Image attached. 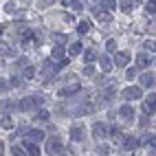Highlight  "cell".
I'll list each match as a JSON object with an SVG mask.
<instances>
[{
  "instance_id": "cell-23",
  "label": "cell",
  "mask_w": 156,
  "mask_h": 156,
  "mask_svg": "<svg viewBox=\"0 0 156 156\" xmlns=\"http://www.w3.org/2000/svg\"><path fill=\"white\" fill-rule=\"evenodd\" d=\"M108 134H110V136H112L114 141H117V143H121V128H112Z\"/></svg>"
},
{
  "instance_id": "cell-7",
  "label": "cell",
  "mask_w": 156,
  "mask_h": 156,
  "mask_svg": "<svg viewBox=\"0 0 156 156\" xmlns=\"http://www.w3.org/2000/svg\"><path fill=\"white\" fill-rule=\"evenodd\" d=\"M92 136H95V139L108 136V128L103 126V123H95V126H92Z\"/></svg>"
},
{
  "instance_id": "cell-42",
  "label": "cell",
  "mask_w": 156,
  "mask_h": 156,
  "mask_svg": "<svg viewBox=\"0 0 156 156\" xmlns=\"http://www.w3.org/2000/svg\"><path fill=\"white\" fill-rule=\"evenodd\" d=\"M2 31H5V27H2V24H0V33H2Z\"/></svg>"
},
{
  "instance_id": "cell-31",
  "label": "cell",
  "mask_w": 156,
  "mask_h": 156,
  "mask_svg": "<svg viewBox=\"0 0 156 156\" xmlns=\"http://www.w3.org/2000/svg\"><path fill=\"white\" fill-rule=\"evenodd\" d=\"M97 55H95V51H86V62H92Z\"/></svg>"
},
{
  "instance_id": "cell-15",
  "label": "cell",
  "mask_w": 156,
  "mask_h": 156,
  "mask_svg": "<svg viewBox=\"0 0 156 156\" xmlns=\"http://www.w3.org/2000/svg\"><path fill=\"white\" fill-rule=\"evenodd\" d=\"M24 150H27V154H31V156H37L40 154V147L35 143H31V141H24Z\"/></svg>"
},
{
  "instance_id": "cell-18",
  "label": "cell",
  "mask_w": 156,
  "mask_h": 156,
  "mask_svg": "<svg viewBox=\"0 0 156 156\" xmlns=\"http://www.w3.org/2000/svg\"><path fill=\"white\" fill-rule=\"evenodd\" d=\"M147 64H150L147 55H145V53H139V55H136V66H139V68H147Z\"/></svg>"
},
{
  "instance_id": "cell-24",
  "label": "cell",
  "mask_w": 156,
  "mask_h": 156,
  "mask_svg": "<svg viewBox=\"0 0 156 156\" xmlns=\"http://www.w3.org/2000/svg\"><path fill=\"white\" fill-rule=\"evenodd\" d=\"M53 40H55L57 44H66V42H68V37H66L64 33H55V35H53Z\"/></svg>"
},
{
  "instance_id": "cell-9",
  "label": "cell",
  "mask_w": 156,
  "mask_h": 156,
  "mask_svg": "<svg viewBox=\"0 0 156 156\" xmlns=\"http://www.w3.org/2000/svg\"><path fill=\"white\" fill-rule=\"evenodd\" d=\"M119 117L126 119V121H130V119L134 117V108H132V106H123V108H119Z\"/></svg>"
},
{
  "instance_id": "cell-8",
  "label": "cell",
  "mask_w": 156,
  "mask_h": 156,
  "mask_svg": "<svg viewBox=\"0 0 156 156\" xmlns=\"http://www.w3.org/2000/svg\"><path fill=\"white\" fill-rule=\"evenodd\" d=\"M145 112H156V95L154 92L145 97Z\"/></svg>"
},
{
  "instance_id": "cell-29",
  "label": "cell",
  "mask_w": 156,
  "mask_h": 156,
  "mask_svg": "<svg viewBox=\"0 0 156 156\" xmlns=\"http://www.w3.org/2000/svg\"><path fill=\"white\" fill-rule=\"evenodd\" d=\"M11 154H16V156H22V154H27L22 147H20V145H13V147H11Z\"/></svg>"
},
{
  "instance_id": "cell-33",
  "label": "cell",
  "mask_w": 156,
  "mask_h": 156,
  "mask_svg": "<svg viewBox=\"0 0 156 156\" xmlns=\"http://www.w3.org/2000/svg\"><path fill=\"white\" fill-rule=\"evenodd\" d=\"M5 11H7V13H13V11H16V7H13V2H7V7H5Z\"/></svg>"
},
{
  "instance_id": "cell-28",
  "label": "cell",
  "mask_w": 156,
  "mask_h": 156,
  "mask_svg": "<svg viewBox=\"0 0 156 156\" xmlns=\"http://www.w3.org/2000/svg\"><path fill=\"white\" fill-rule=\"evenodd\" d=\"M33 75H35V70L31 68V66H29V62H27V66H24V77H27V79H31Z\"/></svg>"
},
{
  "instance_id": "cell-19",
  "label": "cell",
  "mask_w": 156,
  "mask_h": 156,
  "mask_svg": "<svg viewBox=\"0 0 156 156\" xmlns=\"http://www.w3.org/2000/svg\"><path fill=\"white\" fill-rule=\"evenodd\" d=\"M51 55H53L55 59H62V55H64V46H62V44L53 46V53H51Z\"/></svg>"
},
{
  "instance_id": "cell-36",
  "label": "cell",
  "mask_w": 156,
  "mask_h": 156,
  "mask_svg": "<svg viewBox=\"0 0 156 156\" xmlns=\"http://www.w3.org/2000/svg\"><path fill=\"white\" fill-rule=\"evenodd\" d=\"M11 86H13V88L20 86V79H18V77H11Z\"/></svg>"
},
{
  "instance_id": "cell-17",
  "label": "cell",
  "mask_w": 156,
  "mask_h": 156,
  "mask_svg": "<svg viewBox=\"0 0 156 156\" xmlns=\"http://www.w3.org/2000/svg\"><path fill=\"white\" fill-rule=\"evenodd\" d=\"M81 51H84V44L81 42H75V44H70V48H68V55L70 57H75V55H79Z\"/></svg>"
},
{
  "instance_id": "cell-41",
  "label": "cell",
  "mask_w": 156,
  "mask_h": 156,
  "mask_svg": "<svg viewBox=\"0 0 156 156\" xmlns=\"http://www.w3.org/2000/svg\"><path fill=\"white\" fill-rule=\"evenodd\" d=\"M62 2H64V5H73V0H62Z\"/></svg>"
},
{
  "instance_id": "cell-37",
  "label": "cell",
  "mask_w": 156,
  "mask_h": 156,
  "mask_svg": "<svg viewBox=\"0 0 156 156\" xmlns=\"http://www.w3.org/2000/svg\"><path fill=\"white\" fill-rule=\"evenodd\" d=\"M7 88H9V86H7V81H5V79H0V90H7Z\"/></svg>"
},
{
  "instance_id": "cell-11",
  "label": "cell",
  "mask_w": 156,
  "mask_h": 156,
  "mask_svg": "<svg viewBox=\"0 0 156 156\" xmlns=\"http://www.w3.org/2000/svg\"><path fill=\"white\" fill-rule=\"evenodd\" d=\"M154 84H156V75H152V73H147V75H143V77H141V86L152 88Z\"/></svg>"
},
{
  "instance_id": "cell-32",
  "label": "cell",
  "mask_w": 156,
  "mask_h": 156,
  "mask_svg": "<svg viewBox=\"0 0 156 156\" xmlns=\"http://www.w3.org/2000/svg\"><path fill=\"white\" fill-rule=\"evenodd\" d=\"M145 48H147V51H156V42H152V40L145 42Z\"/></svg>"
},
{
  "instance_id": "cell-34",
  "label": "cell",
  "mask_w": 156,
  "mask_h": 156,
  "mask_svg": "<svg viewBox=\"0 0 156 156\" xmlns=\"http://www.w3.org/2000/svg\"><path fill=\"white\" fill-rule=\"evenodd\" d=\"M114 46H117V42H114V40H110V42L106 44V48L110 51V53H112V51H114Z\"/></svg>"
},
{
  "instance_id": "cell-21",
  "label": "cell",
  "mask_w": 156,
  "mask_h": 156,
  "mask_svg": "<svg viewBox=\"0 0 156 156\" xmlns=\"http://www.w3.org/2000/svg\"><path fill=\"white\" fill-rule=\"evenodd\" d=\"M136 145H139V143L134 141L132 136H128L126 141H123V147H126V150H134V147H136Z\"/></svg>"
},
{
  "instance_id": "cell-43",
  "label": "cell",
  "mask_w": 156,
  "mask_h": 156,
  "mask_svg": "<svg viewBox=\"0 0 156 156\" xmlns=\"http://www.w3.org/2000/svg\"><path fill=\"white\" fill-rule=\"evenodd\" d=\"M154 2H156V0H154Z\"/></svg>"
},
{
  "instance_id": "cell-14",
  "label": "cell",
  "mask_w": 156,
  "mask_h": 156,
  "mask_svg": "<svg viewBox=\"0 0 156 156\" xmlns=\"http://www.w3.org/2000/svg\"><path fill=\"white\" fill-rule=\"evenodd\" d=\"M99 66H101V70H103V73H110V70H112V59L103 55V57L99 59Z\"/></svg>"
},
{
  "instance_id": "cell-40",
  "label": "cell",
  "mask_w": 156,
  "mask_h": 156,
  "mask_svg": "<svg viewBox=\"0 0 156 156\" xmlns=\"http://www.w3.org/2000/svg\"><path fill=\"white\" fill-rule=\"evenodd\" d=\"M42 2H44V5H53V0H42Z\"/></svg>"
},
{
  "instance_id": "cell-38",
  "label": "cell",
  "mask_w": 156,
  "mask_h": 156,
  "mask_svg": "<svg viewBox=\"0 0 156 156\" xmlns=\"http://www.w3.org/2000/svg\"><path fill=\"white\" fill-rule=\"evenodd\" d=\"M134 75H136V70H134V68H130V70H128V79H132Z\"/></svg>"
},
{
  "instance_id": "cell-5",
  "label": "cell",
  "mask_w": 156,
  "mask_h": 156,
  "mask_svg": "<svg viewBox=\"0 0 156 156\" xmlns=\"http://www.w3.org/2000/svg\"><path fill=\"white\" fill-rule=\"evenodd\" d=\"M64 152V145H62V139L53 136V139H48V154H62Z\"/></svg>"
},
{
  "instance_id": "cell-35",
  "label": "cell",
  "mask_w": 156,
  "mask_h": 156,
  "mask_svg": "<svg viewBox=\"0 0 156 156\" xmlns=\"http://www.w3.org/2000/svg\"><path fill=\"white\" fill-rule=\"evenodd\" d=\"M92 73H95V68H92V66H86V68H84V75H92Z\"/></svg>"
},
{
  "instance_id": "cell-27",
  "label": "cell",
  "mask_w": 156,
  "mask_h": 156,
  "mask_svg": "<svg viewBox=\"0 0 156 156\" xmlns=\"http://www.w3.org/2000/svg\"><path fill=\"white\" fill-rule=\"evenodd\" d=\"M119 7L123 9V11H130V9H132V0H121Z\"/></svg>"
},
{
  "instance_id": "cell-3",
  "label": "cell",
  "mask_w": 156,
  "mask_h": 156,
  "mask_svg": "<svg viewBox=\"0 0 156 156\" xmlns=\"http://www.w3.org/2000/svg\"><path fill=\"white\" fill-rule=\"evenodd\" d=\"M75 92H79V81H70V84L59 88V97H73Z\"/></svg>"
},
{
  "instance_id": "cell-1",
  "label": "cell",
  "mask_w": 156,
  "mask_h": 156,
  "mask_svg": "<svg viewBox=\"0 0 156 156\" xmlns=\"http://www.w3.org/2000/svg\"><path fill=\"white\" fill-rule=\"evenodd\" d=\"M57 70H59V64H55V62H51V59L44 62V64H42V79H44V84H48V79L57 75Z\"/></svg>"
},
{
  "instance_id": "cell-30",
  "label": "cell",
  "mask_w": 156,
  "mask_h": 156,
  "mask_svg": "<svg viewBox=\"0 0 156 156\" xmlns=\"http://www.w3.org/2000/svg\"><path fill=\"white\" fill-rule=\"evenodd\" d=\"M97 154H110V150H108V145H99V147H97Z\"/></svg>"
},
{
  "instance_id": "cell-4",
  "label": "cell",
  "mask_w": 156,
  "mask_h": 156,
  "mask_svg": "<svg viewBox=\"0 0 156 156\" xmlns=\"http://www.w3.org/2000/svg\"><path fill=\"white\" fill-rule=\"evenodd\" d=\"M121 95H123V99H126V101H134V99H141L143 92H141V88H139V86H130V88L123 90Z\"/></svg>"
},
{
  "instance_id": "cell-20",
  "label": "cell",
  "mask_w": 156,
  "mask_h": 156,
  "mask_svg": "<svg viewBox=\"0 0 156 156\" xmlns=\"http://www.w3.org/2000/svg\"><path fill=\"white\" fill-rule=\"evenodd\" d=\"M101 7L108 9V11H114V9H117V2H114V0H101Z\"/></svg>"
},
{
  "instance_id": "cell-26",
  "label": "cell",
  "mask_w": 156,
  "mask_h": 156,
  "mask_svg": "<svg viewBox=\"0 0 156 156\" xmlns=\"http://www.w3.org/2000/svg\"><path fill=\"white\" fill-rule=\"evenodd\" d=\"M2 128H5V130H11V128H13V119H11V117H5V119H2Z\"/></svg>"
},
{
  "instance_id": "cell-10",
  "label": "cell",
  "mask_w": 156,
  "mask_h": 156,
  "mask_svg": "<svg viewBox=\"0 0 156 156\" xmlns=\"http://www.w3.org/2000/svg\"><path fill=\"white\" fill-rule=\"evenodd\" d=\"M128 62H130V55L128 53H117V55H114V64H117V66H128Z\"/></svg>"
},
{
  "instance_id": "cell-22",
  "label": "cell",
  "mask_w": 156,
  "mask_h": 156,
  "mask_svg": "<svg viewBox=\"0 0 156 156\" xmlns=\"http://www.w3.org/2000/svg\"><path fill=\"white\" fill-rule=\"evenodd\" d=\"M35 121H48V112L37 108V112H35Z\"/></svg>"
},
{
  "instance_id": "cell-2",
  "label": "cell",
  "mask_w": 156,
  "mask_h": 156,
  "mask_svg": "<svg viewBox=\"0 0 156 156\" xmlns=\"http://www.w3.org/2000/svg\"><path fill=\"white\" fill-rule=\"evenodd\" d=\"M42 103H44L42 97H27V99L20 101V110H37Z\"/></svg>"
},
{
  "instance_id": "cell-16",
  "label": "cell",
  "mask_w": 156,
  "mask_h": 156,
  "mask_svg": "<svg viewBox=\"0 0 156 156\" xmlns=\"http://www.w3.org/2000/svg\"><path fill=\"white\" fill-rule=\"evenodd\" d=\"M90 29H92V24L88 22V20H81V22L77 24V31H79L81 35H86V33H90Z\"/></svg>"
},
{
  "instance_id": "cell-25",
  "label": "cell",
  "mask_w": 156,
  "mask_h": 156,
  "mask_svg": "<svg viewBox=\"0 0 156 156\" xmlns=\"http://www.w3.org/2000/svg\"><path fill=\"white\" fill-rule=\"evenodd\" d=\"M145 9H147L150 16H156V2H154V0H150V2L145 5Z\"/></svg>"
},
{
  "instance_id": "cell-39",
  "label": "cell",
  "mask_w": 156,
  "mask_h": 156,
  "mask_svg": "<svg viewBox=\"0 0 156 156\" xmlns=\"http://www.w3.org/2000/svg\"><path fill=\"white\" fill-rule=\"evenodd\" d=\"M2 150H5V143H2V141H0V154H2Z\"/></svg>"
},
{
  "instance_id": "cell-6",
  "label": "cell",
  "mask_w": 156,
  "mask_h": 156,
  "mask_svg": "<svg viewBox=\"0 0 156 156\" xmlns=\"http://www.w3.org/2000/svg\"><path fill=\"white\" fill-rule=\"evenodd\" d=\"M92 16H95V18L99 20V22H110V20H112V13L103 11L101 7H95V9H92Z\"/></svg>"
},
{
  "instance_id": "cell-12",
  "label": "cell",
  "mask_w": 156,
  "mask_h": 156,
  "mask_svg": "<svg viewBox=\"0 0 156 156\" xmlns=\"http://www.w3.org/2000/svg\"><path fill=\"white\" fill-rule=\"evenodd\" d=\"M70 139H73V141H84V128H81V126H75V128L70 130Z\"/></svg>"
},
{
  "instance_id": "cell-13",
  "label": "cell",
  "mask_w": 156,
  "mask_h": 156,
  "mask_svg": "<svg viewBox=\"0 0 156 156\" xmlns=\"http://www.w3.org/2000/svg\"><path fill=\"white\" fill-rule=\"evenodd\" d=\"M27 136H29V141L40 143V141H44V132H42V130H31V132L27 134Z\"/></svg>"
}]
</instances>
